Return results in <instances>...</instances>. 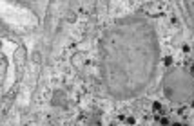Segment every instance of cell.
<instances>
[{
    "label": "cell",
    "instance_id": "6",
    "mask_svg": "<svg viewBox=\"0 0 194 126\" xmlns=\"http://www.w3.org/2000/svg\"><path fill=\"white\" fill-rule=\"evenodd\" d=\"M190 74H192V76H194V65H192V67H190Z\"/></svg>",
    "mask_w": 194,
    "mask_h": 126
},
{
    "label": "cell",
    "instance_id": "3",
    "mask_svg": "<svg viewBox=\"0 0 194 126\" xmlns=\"http://www.w3.org/2000/svg\"><path fill=\"white\" fill-rule=\"evenodd\" d=\"M125 121H127V124H131V126H134V122H136V121H134V117H127Z\"/></svg>",
    "mask_w": 194,
    "mask_h": 126
},
{
    "label": "cell",
    "instance_id": "1",
    "mask_svg": "<svg viewBox=\"0 0 194 126\" xmlns=\"http://www.w3.org/2000/svg\"><path fill=\"white\" fill-rule=\"evenodd\" d=\"M152 110H154V112H160V110H162V103L154 101V103H152Z\"/></svg>",
    "mask_w": 194,
    "mask_h": 126
},
{
    "label": "cell",
    "instance_id": "4",
    "mask_svg": "<svg viewBox=\"0 0 194 126\" xmlns=\"http://www.w3.org/2000/svg\"><path fill=\"white\" fill-rule=\"evenodd\" d=\"M160 122H162L163 126H169V119H167V117H162V119H160Z\"/></svg>",
    "mask_w": 194,
    "mask_h": 126
},
{
    "label": "cell",
    "instance_id": "2",
    "mask_svg": "<svg viewBox=\"0 0 194 126\" xmlns=\"http://www.w3.org/2000/svg\"><path fill=\"white\" fill-rule=\"evenodd\" d=\"M170 63H172V58H170V56H167V58H163V65H167V67H169V65H170Z\"/></svg>",
    "mask_w": 194,
    "mask_h": 126
},
{
    "label": "cell",
    "instance_id": "7",
    "mask_svg": "<svg viewBox=\"0 0 194 126\" xmlns=\"http://www.w3.org/2000/svg\"><path fill=\"white\" fill-rule=\"evenodd\" d=\"M181 126H187V124H181Z\"/></svg>",
    "mask_w": 194,
    "mask_h": 126
},
{
    "label": "cell",
    "instance_id": "5",
    "mask_svg": "<svg viewBox=\"0 0 194 126\" xmlns=\"http://www.w3.org/2000/svg\"><path fill=\"white\" fill-rule=\"evenodd\" d=\"M170 126H181V124H180V122H172Z\"/></svg>",
    "mask_w": 194,
    "mask_h": 126
}]
</instances>
